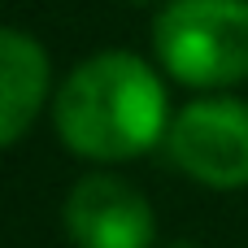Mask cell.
Masks as SVG:
<instances>
[{"label":"cell","mask_w":248,"mask_h":248,"mask_svg":"<svg viewBox=\"0 0 248 248\" xmlns=\"http://www.w3.org/2000/svg\"><path fill=\"white\" fill-rule=\"evenodd\" d=\"M48 52L35 35L0 26V148L17 144L48 100Z\"/></svg>","instance_id":"cell-5"},{"label":"cell","mask_w":248,"mask_h":248,"mask_svg":"<svg viewBox=\"0 0 248 248\" xmlns=\"http://www.w3.org/2000/svg\"><path fill=\"white\" fill-rule=\"evenodd\" d=\"M157 61L187 87L248 78V0H170L153 22Z\"/></svg>","instance_id":"cell-2"},{"label":"cell","mask_w":248,"mask_h":248,"mask_svg":"<svg viewBox=\"0 0 248 248\" xmlns=\"http://www.w3.org/2000/svg\"><path fill=\"white\" fill-rule=\"evenodd\" d=\"M65 231L78 248H153L157 218L140 187L118 174H87L65 196Z\"/></svg>","instance_id":"cell-4"},{"label":"cell","mask_w":248,"mask_h":248,"mask_svg":"<svg viewBox=\"0 0 248 248\" xmlns=\"http://www.w3.org/2000/svg\"><path fill=\"white\" fill-rule=\"evenodd\" d=\"M131 4H153V0H131Z\"/></svg>","instance_id":"cell-7"},{"label":"cell","mask_w":248,"mask_h":248,"mask_svg":"<svg viewBox=\"0 0 248 248\" xmlns=\"http://www.w3.org/2000/svg\"><path fill=\"white\" fill-rule=\"evenodd\" d=\"M52 122L70 153L87 161H131L166 144V83L135 52H96L78 61L52 96Z\"/></svg>","instance_id":"cell-1"},{"label":"cell","mask_w":248,"mask_h":248,"mask_svg":"<svg viewBox=\"0 0 248 248\" xmlns=\"http://www.w3.org/2000/svg\"><path fill=\"white\" fill-rule=\"evenodd\" d=\"M166 248H196V244H187V240H179V244H166Z\"/></svg>","instance_id":"cell-6"},{"label":"cell","mask_w":248,"mask_h":248,"mask_svg":"<svg viewBox=\"0 0 248 248\" xmlns=\"http://www.w3.org/2000/svg\"><path fill=\"white\" fill-rule=\"evenodd\" d=\"M170 161L214 192L248 187V100L205 96L183 105L166 131Z\"/></svg>","instance_id":"cell-3"}]
</instances>
